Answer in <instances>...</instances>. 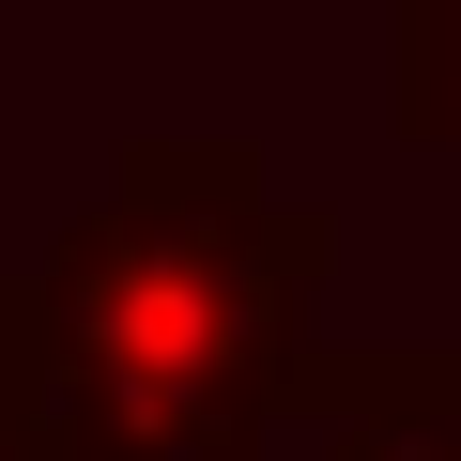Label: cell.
<instances>
[{
  "label": "cell",
  "mask_w": 461,
  "mask_h": 461,
  "mask_svg": "<svg viewBox=\"0 0 461 461\" xmlns=\"http://www.w3.org/2000/svg\"><path fill=\"white\" fill-rule=\"evenodd\" d=\"M400 108H415L430 139H461V16H430V32H400Z\"/></svg>",
  "instance_id": "obj_1"
},
{
  "label": "cell",
  "mask_w": 461,
  "mask_h": 461,
  "mask_svg": "<svg viewBox=\"0 0 461 461\" xmlns=\"http://www.w3.org/2000/svg\"><path fill=\"white\" fill-rule=\"evenodd\" d=\"M369 461H461V369H430V384L384 415V446H369Z\"/></svg>",
  "instance_id": "obj_2"
}]
</instances>
